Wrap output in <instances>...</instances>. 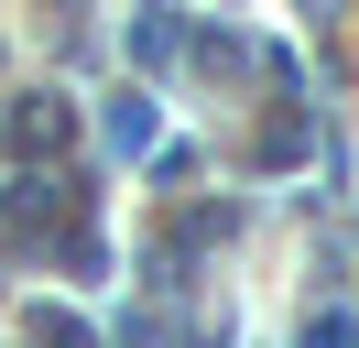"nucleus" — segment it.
<instances>
[{"label": "nucleus", "instance_id": "nucleus-2", "mask_svg": "<svg viewBox=\"0 0 359 348\" xmlns=\"http://www.w3.org/2000/svg\"><path fill=\"white\" fill-rule=\"evenodd\" d=\"M185 33H196V22L163 11V0H153V11H131V55H142V65H175V55H185Z\"/></svg>", "mask_w": 359, "mask_h": 348}, {"label": "nucleus", "instance_id": "nucleus-1", "mask_svg": "<svg viewBox=\"0 0 359 348\" xmlns=\"http://www.w3.org/2000/svg\"><path fill=\"white\" fill-rule=\"evenodd\" d=\"M0 142L22 152V163H33V152H66V142H76V109L55 98V87H44V98H11V120H0Z\"/></svg>", "mask_w": 359, "mask_h": 348}, {"label": "nucleus", "instance_id": "nucleus-6", "mask_svg": "<svg viewBox=\"0 0 359 348\" xmlns=\"http://www.w3.org/2000/svg\"><path fill=\"white\" fill-rule=\"evenodd\" d=\"M33 337H44V348H88V326H76V316H44Z\"/></svg>", "mask_w": 359, "mask_h": 348}, {"label": "nucleus", "instance_id": "nucleus-5", "mask_svg": "<svg viewBox=\"0 0 359 348\" xmlns=\"http://www.w3.org/2000/svg\"><path fill=\"white\" fill-rule=\"evenodd\" d=\"M305 348H359V326H348V316H316V326H305Z\"/></svg>", "mask_w": 359, "mask_h": 348}, {"label": "nucleus", "instance_id": "nucleus-4", "mask_svg": "<svg viewBox=\"0 0 359 348\" xmlns=\"http://www.w3.org/2000/svg\"><path fill=\"white\" fill-rule=\"evenodd\" d=\"M294 152H305V120H294V109H283V120L262 130V163H294Z\"/></svg>", "mask_w": 359, "mask_h": 348}, {"label": "nucleus", "instance_id": "nucleus-3", "mask_svg": "<svg viewBox=\"0 0 359 348\" xmlns=\"http://www.w3.org/2000/svg\"><path fill=\"white\" fill-rule=\"evenodd\" d=\"M153 142V98H109V152H142Z\"/></svg>", "mask_w": 359, "mask_h": 348}]
</instances>
